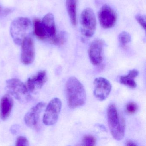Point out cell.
Segmentation results:
<instances>
[{
  "label": "cell",
  "instance_id": "cell-12",
  "mask_svg": "<svg viewBox=\"0 0 146 146\" xmlns=\"http://www.w3.org/2000/svg\"><path fill=\"white\" fill-rule=\"evenodd\" d=\"M47 80L46 71H41L27 80L26 86L30 92H34L42 88Z\"/></svg>",
  "mask_w": 146,
  "mask_h": 146
},
{
  "label": "cell",
  "instance_id": "cell-14",
  "mask_svg": "<svg viewBox=\"0 0 146 146\" xmlns=\"http://www.w3.org/2000/svg\"><path fill=\"white\" fill-rule=\"evenodd\" d=\"M13 105V100L9 94L3 96L0 102V117L2 120H6L9 117Z\"/></svg>",
  "mask_w": 146,
  "mask_h": 146
},
{
  "label": "cell",
  "instance_id": "cell-22",
  "mask_svg": "<svg viewBox=\"0 0 146 146\" xmlns=\"http://www.w3.org/2000/svg\"><path fill=\"white\" fill-rule=\"evenodd\" d=\"M29 145V142L28 139L23 136H19L17 138L16 142L17 146H28Z\"/></svg>",
  "mask_w": 146,
  "mask_h": 146
},
{
  "label": "cell",
  "instance_id": "cell-16",
  "mask_svg": "<svg viewBox=\"0 0 146 146\" xmlns=\"http://www.w3.org/2000/svg\"><path fill=\"white\" fill-rule=\"evenodd\" d=\"M78 0H66V7L70 20L72 25L77 24V5Z\"/></svg>",
  "mask_w": 146,
  "mask_h": 146
},
{
  "label": "cell",
  "instance_id": "cell-5",
  "mask_svg": "<svg viewBox=\"0 0 146 146\" xmlns=\"http://www.w3.org/2000/svg\"><path fill=\"white\" fill-rule=\"evenodd\" d=\"M82 33L86 37H91L95 31L96 21L92 9L87 8L82 12L80 17Z\"/></svg>",
  "mask_w": 146,
  "mask_h": 146
},
{
  "label": "cell",
  "instance_id": "cell-21",
  "mask_svg": "<svg viewBox=\"0 0 146 146\" xmlns=\"http://www.w3.org/2000/svg\"><path fill=\"white\" fill-rule=\"evenodd\" d=\"M65 41V36L64 34L61 33L59 35H57L55 39L53 42L52 44L55 45H63Z\"/></svg>",
  "mask_w": 146,
  "mask_h": 146
},
{
  "label": "cell",
  "instance_id": "cell-13",
  "mask_svg": "<svg viewBox=\"0 0 146 146\" xmlns=\"http://www.w3.org/2000/svg\"><path fill=\"white\" fill-rule=\"evenodd\" d=\"M42 23L46 33L47 39L52 44L57 36L53 15L51 13H48L43 17Z\"/></svg>",
  "mask_w": 146,
  "mask_h": 146
},
{
  "label": "cell",
  "instance_id": "cell-17",
  "mask_svg": "<svg viewBox=\"0 0 146 146\" xmlns=\"http://www.w3.org/2000/svg\"><path fill=\"white\" fill-rule=\"evenodd\" d=\"M33 30L35 35L38 39L42 40L47 39V35L45 28L42 21L35 19L33 22Z\"/></svg>",
  "mask_w": 146,
  "mask_h": 146
},
{
  "label": "cell",
  "instance_id": "cell-19",
  "mask_svg": "<svg viewBox=\"0 0 146 146\" xmlns=\"http://www.w3.org/2000/svg\"><path fill=\"white\" fill-rule=\"evenodd\" d=\"M118 39L120 43L124 46L130 42L131 36L128 32L123 31L119 35Z\"/></svg>",
  "mask_w": 146,
  "mask_h": 146
},
{
  "label": "cell",
  "instance_id": "cell-23",
  "mask_svg": "<svg viewBox=\"0 0 146 146\" xmlns=\"http://www.w3.org/2000/svg\"><path fill=\"white\" fill-rule=\"evenodd\" d=\"M135 19L138 23L144 29V30H145L146 29V19H145V17L141 14H138L136 16Z\"/></svg>",
  "mask_w": 146,
  "mask_h": 146
},
{
  "label": "cell",
  "instance_id": "cell-20",
  "mask_svg": "<svg viewBox=\"0 0 146 146\" xmlns=\"http://www.w3.org/2000/svg\"><path fill=\"white\" fill-rule=\"evenodd\" d=\"M138 109V106L134 102H129L125 107L126 112L129 114H135L137 111Z\"/></svg>",
  "mask_w": 146,
  "mask_h": 146
},
{
  "label": "cell",
  "instance_id": "cell-25",
  "mask_svg": "<svg viewBox=\"0 0 146 146\" xmlns=\"http://www.w3.org/2000/svg\"><path fill=\"white\" fill-rule=\"evenodd\" d=\"M1 7L0 6V12H1Z\"/></svg>",
  "mask_w": 146,
  "mask_h": 146
},
{
  "label": "cell",
  "instance_id": "cell-24",
  "mask_svg": "<svg viewBox=\"0 0 146 146\" xmlns=\"http://www.w3.org/2000/svg\"><path fill=\"white\" fill-rule=\"evenodd\" d=\"M125 145L127 146H137V144H136L135 142L131 141H127L125 143Z\"/></svg>",
  "mask_w": 146,
  "mask_h": 146
},
{
  "label": "cell",
  "instance_id": "cell-1",
  "mask_svg": "<svg viewBox=\"0 0 146 146\" xmlns=\"http://www.w3.org/2000/svg\"><path fill=\"white\" fill-rule=\"evenodd\" d=\"M65 91L67 103L70 108L74 109L85 104L87 99L85 88L75 77H71L66 81Z\"/></svg>",
  "mask_w": 146,
  "mask_h": 146
},
{
  "label": "cell",
  "instance_id": "cell-15",
  "mask_svg": "<svg viewBox=\"0 0 146 146\" xmlns=\"http://www.w3.org/2000/svg\"><path fill=\"white\" fill-rule=\"evenodd\" d=\"M139 72L136 69L130 71L126 76H121L119 78V82L121 84L128 86L131 88H135L137 87V83L135 82V78L138 76Z\"/></svg>",
  "mask_w": 146,
  "mask_h": 146
},
{
  "label": "cell",
  "instance_id": "cell-10",
  "mask_svg": "<svg viewBox=\"0 0 146 146\" xmlns=\"http://www.w3.org/2000/svg\"><path fill=\"white\" fill-rule=\"evenodd\" d=\"M21 61L25 65H29L34 61L35 58V48L34 40L30 36L25 37L22 44Z\"/></svg>",
  "mask_w": 146,
  "mask_h": 146
},
{
  "label": "cell",
  "instance_id": "cell-9",
  "mask_svg": "<svg viewBox=\"0 0 146 146\" xmlns=\"http://www.w3.org/2000/svg\"><path fill=\"white\" fill-rule=\"evenodd\" d=\"M104 42L101 39L94 40L90 46L89 57L90 62L95 66L100 64L103 60Z\"/></svg>",
  "mask_w": 146,
  "mask_h": 146
},
{
  "label": "cell",
  "instance_id": "cell-3",
  "mask_svg": "<svg viewBox=\"0 0 146 146\" xmlns=\"http://www.w3.org/2000/svg\"><path fill=\"white\" fill-rule=\"evenodd\" d=\"M31 27V22L27 18L19 17L13 21L10 31L15 44L21 45L24 39L30 35Z\"/></svg>",
  "mask_w": 146,
  "mask_h": 146
},
{
  "label": "cell",
  "instance_id": "cell-8",
  "mask_svg": "<svg viewBox=\"0 0 146 146\" xmlns=\"http://www.w3.org/2000/svg\"><path fill=\"white\" fill-rule=\"evenodd\" d=\"M94 94L98 100H106L111 93L112 86L107 79L103 77L96 78L94 81Z\"/></svg>",
  "mask_w": 146,
  "mask_h": 146
},
{
  "label": "cell",
  "instance_id": "cell-6",
  "mask_svg": "<svg viewBox=\"0 0 146 146\" xmlns=\"http://www.w3.org/2000/svg\"><path fill=\"white\" fill-rule=\"evenodd\" d=\"M62 102L58 98H54L49 102L46 108L43 122L47 125L54 124L58 121L61 111Z\"/></svg>",
  "mask_w": 146,
  "mask_h": 146
},
{
  "label": "cell",
  "instance_id": "cell-4",
  "mask_svg": "<svg viewBox=\"0 0 146 146\" xmlns=\"http://www.w3.org/2000/svg\"><path fill=\"white\" fill-rule=\"evenodd\" d=\"M6 88L9 94L20 102H27L30 99V95L26 85L17 78L7 80Z\"/></svg>",
  "mask_w": 146,
  "mask_h": 146
},
{
  "label": "cell",
  "instance_id": "cell-18",
  "mask_svg": "<svg viewBox=\"0 0 146 146\" xmlns=\"http://www.w3.org/2000/svg\"><path fill=\"white\" fill-rule=\"evenodd\" d=\"M82 143L84 146H95L96 145V139L91 135H86L83 138Z\"/></svg>",
  "mask_w": 146,
  "mask_h": 146
},
{
  "label": "cell",
  "instance_id": "cell-7",
  "mask_svg": "<svg viewBox=\"0 0 146 146\" xmlns=\"http://www.w3.org/2000/svg\"><path fill=\"white\" fill-rule=\"evenodd\" d=\"M101 26L105 29H111L115 25L117 20V14L114 10L108 5H104L98 13Z\"/></svg>",
  "mask_w": 146,
  "mask_h": 146
},
{
  "label": "cell",
  "instance_id": "cell-2",
  "mask_svg": "<svg viewBox=\"0 0 146 146\" xmlns=\"http://www.w3.org/2000/svg\"><path fill=\"white\" fill-rule=\"evenodd\" d=\"M107 117L110 132L113 138L120 141L124 136L125 122L123 116L119 115L115 104H110L107 110Z\"/></svg>",
  "mask_w": 146,
  "mask_h": 146
},
{
  "label": "cell",
  "instance_id": "cell-11",
  "mask_svg": "<svg viewBox=\"0 0 146 146\" xmlns=\"http://www.w3.org/2000/svg\"><path fill=\"white\" fill-rule=\"evenodd\" d=\"M45 106L46 103L41 102L31 108L24 117L25 122L27 126L31 129H38L40 115Z\"/></svg>",
  "mask_w": 146,
  "mask_h": 146
}]
</instances>
